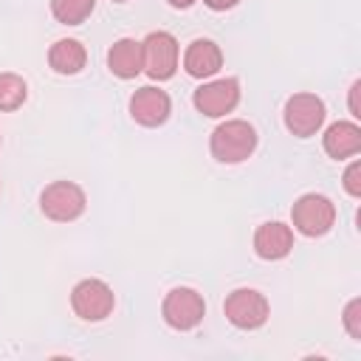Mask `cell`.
<instances>
[{"mask_svg": "<svg viewBox=\"0 0 361 361\" xmlns=\"http://www.w3.org/2000/svg\"><path fill=\"white\" fill-rule=\"evenodd\" d=\"M290 220H293V228L299 234H305V237H322L336 223V203L327 195L307 192V195H302L290 206Z\"/></svg>", "mask_w": 361, "mask_h": 361, "instance_id": "obj_2", "label": "cell"}, {"mask_svg": "<svg viewBox=\"0 0 361 361\" xmlns=\"http://www.w3.org/2000/svg\"><path fill=\"white\" fill-rule=\"evenodd\" d=\"M209 149L220 164H240L251 158V152L257 149V130L243 118H228L214 127Z\"/></svg>", "mask_w": 361, "mask_h": 361, "instance_id": "obj_1", "label": "cell"}, {"mask_svg": "<svg viewBox=\"0 0 361 361\" xmlns=\"http://www.w3.org/2000/svg\"><path fill=\"white\" fill-rule=\"evenodd\" d=\"M107 68L118 79H135L144 71V48H141V42L130 39V37L116 39L110 45V51H107Z\"/></svg>", "mask_w": 361, "mask_h": 361, "instance_id": "obj_13", "label": "cell"}, {"mask_svg": "<svg viewBox=\"0 0 361 361\" xmlns=\"http://www.w3.org/2000/svg\"><path fill=\"white\" fill-rule=\"evenodd\" d=\"M166 3H169L172 8H189V6L195 3V0H166Z\"/></svg>", "mask_w": 361, "mask_h": 361, "instance_id": "obj_22", "label": "cell"}, {"mask_svg": "<svg viewBox=\"0 0 361 361\" xmlns=\"http://www.w3.org/2000/svg\"><path fill=\"white\" fill-rule=\"evenodd\" d=\"M169 113H172V102H169L166 90L147 85L130 96V116L141 127H161L169 118Z\"/></svg>", "mask_w": 361, "mask_h": 361, "instance_id": "obj_10", "label": "cell"}, {"mask_svg": "<svg viewBox=\"0 0 361 361\" xmlns=\"http://www.w3.org/2000/svg\"><path fill=\"white\" fill-rule=\"evenodd\" d=\"M183 68L195 79H209L223 68V51L212 39H192L183 54Z\"/></svg>", "mask_w": 361, "mask_h": 361, "instance_id": "obj_12", "label": "cell"}, {"mask_svg": "<svg viewBox=\"0 0 361 361\" xmlns=\"http://www.w3.org/2000/svg\"><path fill=\"white\" fill-rule=\"evenodd\" d=\"M85 62H87V51H85V45L79 42V39H56L54 45H51V51H48V65L56 71V73H62V76H73V73H79L82 68H85Z\"/></svg>", "mask_w": 361, "mask_h": 361, "instance_id": "obj_15", "label": "cell"}, {"mask_svg": "<svg viewBox=\"0 0 361 361\" xmlns=\"http://www.w3.org/2000/svg\"><path fill=\"white\" fill-rule=\"evenodd\" d=\"M285 127L296 138H310L324 124V102L316 93H293L285 102Z\"/></svg>", "mask_w": 361, "mask_h": 361, "instance_id": "obj_8", "label": "cell"}, {"mask_svg": "<svg viewBox=\"0 0 361 361\" xmlns=\"http://www.w3.org/2000/svg\"><path fill=\"white\" fill-rule=\"evenodd\" d=\"M341 322H344V327H347L350 338L361 341V299H350V302H347Z\"/></svg>", "mask_w": 361, "mask_h": 361, "instance_id": "obj_18", "label": "cell"}, {"mask_svg": "<svg viewBox=\"0 0 361 361\" xmlns=\"http://www.w3.org/2000/svg\"><path fill=\"white\" fill-rule=\"evenodd\" d=\"M144 48V73L149 79H172L178 71V59H180V48L178 39L169 31H152L147 34V39L141 42Z\"/></svg>", "mask_w": 361, "mask_h": 361, "instance_id": "obj_6", "label": "cell"}, {"mask_svg": "<svg viewBox=\"0 0 361 361\" xmlns=\"http://www.w3.org/2000/svg\"><path fill=\"white\" fill-rule=\"evenodd\" d=\"M28 99V85L17 73H0V110L11 113Z\"/></svg>", "mask_w": 361, "mask_h": 361, "instance_id": "obj_17", "label": "cell"}, {"mask_svg": "<svg viewBox=\"0 0 361 361\" xmlns=\"http://www.w3.org/2000/svg\"><path fill=\"white\" fill-rule=\"evenodd\" d=\"M344 189L353 197H361V161H353L344 172Z\"/></svg>", "mask_w": 361, "mask_h": 361, "instance_id": "obj_19", "label": "cell"}, {"mask_svg": "<svg viewBox=\"0 0 361 361\" xmlns=\"http://www.w3.org/2000/svg\"><path fill=\"white\" fill-rule=\"evenodd\" d=\"M71 307L82 322H104L116 307L113 288L102 279H82L71 290Z\"/></svg>", "mask_w": 361, "mask_h": 361, "instance_id": "obj_4", "label": "cell"}, {"mask_svg": "<svg viewBox=\"0 0 361 361\" xmlns=\"http://www.w3.org/2000/svg\"><path fill=\"white\" fill-rule=\"evenodd\" d=\"M293 248V231L290 226L279 223V220H271V223H262L257 231H254V251L259 259H282L288 257Z\"/></svg>", "mask_w": 361, "mask_h": 361, "instance_id": "obj_11", "label": "cell"}, {"mask_svg": "<svg viewBox=\"0 0 361 361\" xmlns=\"http://www.w3.org/2000/svg\"><path fill=\"white\" fill-rule=\"evenodd\" d=\"M116 3H127V0H116Z\"/></svg>", "mask_w": 361, "mask_h": 361, "instance_id": "obj_23", "label": "cell"}, {"mask_svg": "<svg viewBox=\"0 0 361 361\" xmlns=\"http://www.w3.org/2000/svg\"><path fill=\"white\" fill-rule=\"evenodd\" d=\"M85 206H87V197L82 186H76L73 180H54L39 195V209L54 223H71L82 217Z\"/></svg>", "mask_w": 361, "mask_h": 361, "instance_id": "obj_3", "label": "cell"}, {"mask_svg": "<svg viewBox=\"0 0 361 361\" xmlns=\"http://www.w3.org/2000/svg\"><path fill=\"white\" fill-rule=\"evenodd\" d=\"M223 313H226V319L234 327H240V330H257V327H262L268 322L271 307H268V299L259 290H254V288H237V290H231L226 296Z\"/></svg>", "mask_w": 361, "mask_h": 361, "instance_id": "obj_5", "label": "cell"}, {"mask_svg": "<svg viewBox=\"0 0 361 361\" xmlns=\"http://www.w3.org/2000/svg\"><path fill=\"white\" fill-rule=\"evenodd\" d=\"M192 102H195L197 113H203L209 118H220L240 104V82L234 76L212 79L192 93Z\"/></svg>", "mask_w": 361, "mask_h": 361, "instance_id": "obj_9", "label": "cell"}, {"mask_svg": "<svg viewBox=\"0 0 361 361\" xmlns=\"http://www.w3.org/2000/svg\"><path fill=\"white\" fill-rule=\"evenodd\" d=\"M203 3H206L212 11H226V8H234L240 0H203Z\"/></svg>", "mask_w": 361, "mask_h": 361, "instance_id": "obj_21", "label": "cell"}, {"mask_svg": "<svg viewBox=\"0 0 361 361\" xmlns=\"http://www.w3.org/2000/svg\"><path fill=\"white\" fill-rule=\"evenodd\" d=\"M164 322L175 330H192L206 316V302L195 288H172L161 305Z\"/></svg>", "mask_w": 361, "mask_h": 361, "instance_id": "obj_7", "label": "cell"}, {"mask_svg": "<svg viewBox=\"0 0 361 361\" xmlns=\"http://www.w3.org/2000/svg\"><path fill=\"white\" fill-rule=\"evenodd\" d=\"M324 152L336 161L353 158L361 152V127L355 121H333L322 135Z\"/></svg>", "mask_w": 361, "mask_h": 361, "instance_id": "obj_14", "label": "cell"}, {"mask_svg": "<svg viewBox=\"0 0 361 361\" xmlns=\"http://www.w3.org/2000/svg\"><path fill=\"white\" fill-rule=\"evenodd\" d=\"M96 8V0H51V14L62 25H79L90 17Z\"/></svg>", "mask_w": 361, "mask_h": 361, "instance_id": "obj_16", "label": "cell"}, {"mask_svg": "<svg viewBox=\"0 0 361 361\" xmlns=\"http://www.w3.org/2000/svg\"><path fill=\"white\" fill-rule=\"evenodd\" d=\"M358 93H361V79H355V82H353V87H350V116H353V118H361Z\"/></svg>", "mask_w": 361, "mask_h": 361, "instance_id": "obj_20", "label": "cell"}]
</instances>
